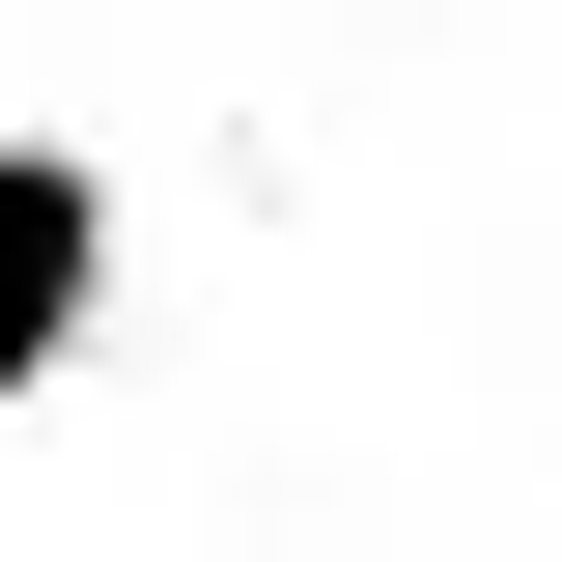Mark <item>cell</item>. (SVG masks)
<instances>
[{
    "label": "cell",
    "instance_id": "cell-1",
    "mask_svg": "<svg viewBox=\"0 0 562 562\" xmlns=\"http://www.w3.org/2000/svg\"><path fill=\"white\" fill-rule=\"evenodd\" d=\"M113 338V140H29L0 113V422Z\"/></svg>",
    "mask_w": 562,
    "mask_h": 562
}]
</instances>
